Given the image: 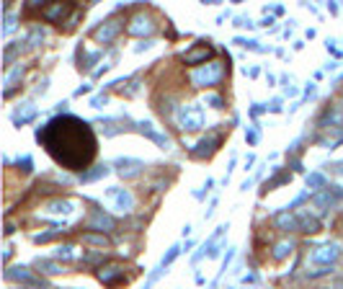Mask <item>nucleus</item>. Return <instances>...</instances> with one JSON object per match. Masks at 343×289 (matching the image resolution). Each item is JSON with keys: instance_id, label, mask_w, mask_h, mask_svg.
Returning <instances> with one entry per match:
<instances>
[{"instance_id": "23", "label": "nucleus", "mask_w": 343, "mask_h": 289, "mask_svg": "<svg viewBox=\"0 0 343 289\" xmlns=\"http://www.w3.org/2000/svg\"><path fill=\"white\" fill-rule=\"evenodd\" d=\"M106 176H108V165H96V168L85 170V173H80V181H83V184H93V181L106 178Z\"/></svg>"}, {"instance_id": "11", "label": "nucleus", "mask_w": 343, "mask_h": 289, "mask_svg": "<svg viewBox=\"0 0 343 289\" xmlns=\"http://www.w3.org/2000/svg\"><path fill=\"white\" fill-rule=\"evenodd\" d=\"M88 227L90 230H101V232H108L116 227V220L111 214H106L103 209H93L90 212V220H88Z\"/></svg>"}, {"instance_id": "27", "label": "nucleus", "mask_w": 343, "mask_h": 289, "mask_svg": "<svg viewBox=\"0 0 343 289\" xmlns=\"http://www.w3.org/2000/svg\"><path fill=\"white\" fill-rule=\"evenodd\" d=\"M178 253H181V246H170V250H168V253H165V256H162V258H160V264H158V268H160V271H165V268H168V266H170V264H173V261L178 258Z\"/></svg>"}, {"instance_id": "31", "label": "nucleus", "mask_w": 343, "mask_h": 289, "mask_svg": "<svg viewBox=\"0 0 343 289\" xmlns=\"http://www.w3.org/2000/svg\"><path fill=\"white\" fill-rule=\"evenodd\" d=\"M54 258H60V261H75V248H72V246H60L57 250H54Z\"/></svg>"}, {"instance_id": "29", "label": "nucleus", "mask_w": 343, "mask_h": 289, "mask_svg": "<svg viewBox=\"0 0 343 289\" xmlns=\"http://www.w3.org/2000/svg\"><path fill=\"white\" fill-rule=\"evenodd\" d=\"M83 243H88V246H98V248H106L108 246L106 235H98V232H85L83 235Z\"/></svg>"}, {"instance_id": "10", "label": "nucleus", "mask_w": 343, "mask_h": 289, "mask_svg": "<svg viewBox=\"0 0 343 289\" xmlns=\"http://www.w3.org/2000/svg\"><path fill=\"white\" fill-rule=\"evenodd\" d=\"M121 31V23L116 21V18H108L106 23H101L98 29L93 31V36H96V41L98 44H111L114 39H116V34Z\"/></svg>"}, {"instance_id": "16", "label": "nucleus", "mask_w": 343, "mask_h": 289, "mask_svg": "<svg viewBox=\"0 0 343 289\" xmlns=\"http://www.w3.org/2000/svg\"><path fill=\"white\" fill-rule=\"evenodd\" d=\"M44 212L47 214H60V217H70L75 212V202H70V199H52V202L44 206Z\"/></svg>"}, {"instance_id": "25", "label": "nucleus", "mask_w": 343, "mask_h": 289, "mask_svg": "<svg viewBox=\"0 0 343 289\" xmlns=\"http://www.w3.org/2000/svg\"><path fill=\"white\" fill-rule=\"evenodd\" d=\"M44 36H47V34H44V29H41V26H34V29L29 31V36H26V44H29L31 49H36V47H41Z\"/></svg>"}, {"instance_id": "3", "label": "nucleus", "mask_w": 343, "mask_h": 289, "mask_svg": "<svg viewBox=\"0 0 343 289\" xmlns=\"http://www.w3.org/2000/svg\"><path fill=\"white\" fill-rule=\"evenodd\" d=\"M173 116H176V124L183 132H196V129H202V126H204V111H202V106H196V103L178 106Z\"/></svg>"}, {"instance_id": "15", "label": "nucleus", "mask_w": 343, "mask_h": 289, "mask_svg": "<svg viewBox=\"0 0 343 289\" xmlns=\"http://www.w3.org/2000/svg\"><path fill=\"white\" fill-rule=\"evenodd\" d=\"M98 279H101L103 284H116V282H121L124 279V266H119V264H108V266H101L98 268Z\"/></svg>"}, {"instance_id": "13", "label": "nucleus", "mask_w": 343, "mask_h": 289, "mask_svg": "<svg viewBox=\"0 0 343 289\" xmlns=\"http://www.w3.org/2000/svg\"><path fill=\"white\" fill-rule=\"evenodd\" d=\"M11 119H13V124H16V126H23V124H29L31 119H36V106H34L31 101H23V103H18Z\"/></svg>"}, {"instance_id": "18", "label": "nucleus", "mask_w": 343, "mask_h": 289, "mask_svg": "<svg viewBox=\"0 0 343 289\" xmlns=\"http://www.w3.org/2000/svg\"><path fill=\"white\" fill-rule=\"evenodd\" d=\"M212 57V47H206V44H202V47H194V49H188L183 54V62L186 65H199V62H204L206 65V60Z\"/></svg>"}, {"instance_id": "22", "label": "nucleus", "mask_w": 343, "mask_h": 289, "mask_svg": "<svg viewBox=\"0 0 343 289\" xmlns=\"http://www.w3.org/2000/svg\"><path fill=\"white\" fill-rule=\"evenodd\" d=\"M26 47H29L26 41H13V44H8L5 52H3V62H5V65H13V60H16V57H18V54H21Z\"/></svg>"}, {"instance_id": "21", "label": "nucleus", "mask_w": 343, "mask_h": 289, "mask_svg": "<svg viewBox=\"0 0 343 289\" xmlns=\"http://www.w3.org/2000/svg\"><path fill=\"white\" fill-rule=\"evenodd\" d=\"M67 11H70L67 3H54V5H49V8H44L41 16L47 18V21H62V16H65Z\"/></svg>"}, {"instance_id": "12", "label": "nucleus", "mask_w": 343, "mask_h": 289, "mask_svg": "<svg viewBox=\"0 0 343 289\" xmlns=\"http://www.w3.org/2000/svg\"><path fill=\"white\" fill-rule=\"evenodd\" d=\"M137 129L144 134V137H150L152 142L158 144V147H162V150H170V140H168L162 132H158V129H155V124H152V122H140V124H137Z\"/></svg>"}, {"instance_id": "38", "label": "nucleus", "mask_w": 343, "mask_h": 289, "mask_svg": "<svg viewBox=\"0 0 343 289\" xmlns=\"http://www.w3.org/2000/svg\"><path fill=\"white\" fill-rule=\"evenodd\" d=\"M98 60H101V52H90V54H85V62H83V65H80V67H90V65H93V62H98Z\"/></svg>"}, {"instance_id": "32", "label": "nucleus", "mask_w": 343, "mask_h": 289, "mask_svg": "<svg viewBox=\"0 0 343 289\" xmlns=\"http://www.w3.org/2000/svg\"><path fill=\"white\" fill-rule=\"evenodd\" d=\"M16 16L11 13V11H8V8H5V23H3V36H11L13 31H16Z\"/></svg>"}, {"instance_id": "6", "label": "nucleus", "mask_w": 343, "mask_h": 289, "mask_svg": "<svg viewBox=\"0 0 343 289\" xmlns=\"http://www.w3.org/2000/svg\"><path fill=\"white\" fill-rule=\"evenodd\" d=\"M315 206H320L323 212H328L333 209V206H338L343 202V188L341 186H328V188H323V191L315 194Z\"/></svg>"}, {"instance_id": "40", "label": "nucleus", "mask_w": 343, "mask_h": 289, "mask_svg": "<svg viewBox=\"0 0 343 289\" xmlns=\"http://www.w3.org/2000/svg\"><path fill=\"white\" fill-rule=\"evenodd\" d=\"M245 140H248V144H256L258 142V132H253V129L245 132Z\"/></svg>"}, {"instance_id": "8", "label": "nucleus", "mask_w": 343, "mask_h": 289, "mask_svg": "<svg viewBox=\"0 0 343 289\" xmlns=\"http://www.w3.org/2000/svg\"><path fill=\"white\" fill-rule=\"evenodd\" d=\"M155 29H158V23L152 21V16H147V13L132 16L129 18V26H126V31H129L132 36H150Z\"/></svg>"}, {"instance_id": "39", "label": "nucleus", "mask_w": 343, "mask_h": 289, "mask_svg": "<svg viewBox=\"0 0 343 289\" xmlns=\"http://www.w3.org/2000/svg\"><path fill=\"white\" fill-rule=\"evenodd\" d=\"M150 47H152V41H150V39H144V41H140L137 47H134V52H147Z\"/></svg>"}, {"instance_id": "30", "label": "nucleus", "mask_w": 343, "mask_h": 289, "mask_svg": "<svg viewBox=\"0 0 343 289\" xmlns=\"http://www.w3.org/2000/svg\"><path fill=\"white\" fill-rule=\"evenodd\" d=\"M289 178H292V176H289V173H282V176H276V178H271V181H266V184H263V191H261V194H266V191H274V188H279V186H282V184H286V181Z\"/></svg>"}, {"instance_id": "24", "label": "nucleus", "mask_w": 343, "mask_h": 289, "mask_svg": "<svg viewBox=\"0 0 343 289\" xmlns=\"http://www.w3.org/2000/svg\"><path fill=\"white\" fill-rule=\"evenodd\" d=\"M36 268H39L41 274H49V276L62 274V266H57L54 261H47V258H36Z\"/></svg>"}, {"instance_id": "42", "label": "nucleus", "mask_w": 343, "mask_h": 289, "mask_svg": "<svg viewBox=\"0 0 343 289\" xmlns=\"http://www.w3.org/2000/svg\"><path fill=\"white\" fill-rule=\"evenodd\" d=\"M304 96H307V98H310V96H315V85H312V83L304 88Z\"/></svg>"}, {"instance_id": "28", "label": "nucleus", "mask_w": 343, "mask_h": 289, "mask_svg": "<svg viewBox=\"0 0 343 289\" xmlns=\"http://www.w3.org/2000/svg\"><path fill=\"white\" fill-rule=\"evenodd\" d=\"M292 250H294V243H289V240L276 243V246H274V258H276V261H282V258H286Z\"/></svg>"}, {"instance_id": "1", "label": "nucleus", "mask_w": 343, "mask_h": 289, "mask_svg": "<svg viewBox=\"0 0 343 289\" xmlns=\"http://www.w3.org/2000/svg\"><path fill=\"white\" fill-rule=\"evenodd\" d=\"M41 147L67 170H83L96 158V134L90 124L78 116H54L41 129H36Z\"/></svg>"}, {"instance_id": "36", "label": "nucleus", "mask_w": 343, "mask_h": 289, "mask_svg": "<svg viewBox=\"0 0 343 289\" xmlns=\"http://www.w3.org/2000/svg\"><path fill=\"white\" fill-rule=\"evenodd\" d=\"M57 232H60V230H47V232H39V235H34V240H36V243H49V240H52Z\"/></svg>"}, {"instance_id": "37", "label": "nucleus", "mask_w": 343, "mask_h": 289, "mask_svg": "<svg viewBox=\"0 0 343 289\" xmlns=\"http://www.w3.org/2000/svg\"><path fill=\"white\" fill-rule=\"evenodd\" d=\"M204 103H209L212 108H224V101H222L220 96H206V98H204Z\"/></svg>"}, {"instance_id": "41", "label": "nucleus", "mask_w": 343, "mask_h": 289, "mask_svg": "<svg viewBox=\"0 0 343 289\" xmlns=\"http://www.w3.org/2000/svg\"><path fill=\"white\" fill-rule=\"evenodd\" d=\"M333 170H336L338 176H343V160H338V163H333Z\"/></svg>"}, {"instance_id": "5", "label": "nucleus", "mask_w": 343, "mask_h": 289, "mask_svg": "<svg viewBox=\"0 0 343 289\" xmlns=\"http://www.w3.org/2000/svg\"><path fill=\"white\" fill-rule=\"evenodd\" d=\"M5 279H11V282H21V284H26V287H36V289H49V284L44 282V279L34 276V271L23 268V266L8 268V271H5Z\"/></svg>"}, {"instance_id": "26", "label": "nucleus", "mask_w": 343, "mask_h": 289, "mask_svg": "<svg viewBox=\"0 0 343 289\" xmlns=\"http://www.w3.org/2000/svg\"><path fill=\"white\" fill-rule=\"evenodd\" d=\"M304 181H307V188H318V191L328 188V181H325V176H323V173H310Z\"/></svg>"}, {"instance_id": "2", "label": "nucleus", "mask_w": 343, "mask_h": 289, "mask_svg": "<svg viewBox=\"0 0 343 289\" xmlns=\"http://www.w3.org/2000/svg\"><path fill=\"white\" fill-rule=\"evenodd\" d=\"M222 78H224V65L220 60L206 62V65L191 70V75H188V80H191L194 88H212V85L220 83Z\"/></svg>"}, {"instance_id": "7", "label": "nucleus", "mask_w": 343, "mask_h": 289, "mask_svg": "<svg viewBox=\"0 0 343 289\" xmlns=\"http://www.w3.org/2000/svg\"><path fill=\"white\" fill-rule=\"evenodd\" d=\"M106 199L111 202V206H114L116 212H129L132 206H134V196L126 191V188H121V186L106 188Z\"/></svg>"}, {"instance_id": "43", "label": "nucleus", "mask_w": 343, "mask_h": 289, "mask_svg": "<svg viewBox=\"0 0 343 289\" xmlns=\"http://www.w3.org/2000/svg\"><path fill=\"white\" fill-rule=\"evenodd\" d=\"M88 90H90V85H80V88L75 90V93H78V96H83V93H88Z\"/></svg>"}, {"instance_id": "34", "label": "nucleus", "mask_w": 343, "mask_h": 289, "mask_svg": "<svg viewBox=\"0 0 343 289\" xmlns=\"http://www.w3.org/2000/svg\"><path fill=\"white\" fill-rule=\"evenodd\" d=\"M328 274H333V266H320V268H315V271H307V276H310V279L328 276Z\"/></svg>"}, {"instance_id": "35", "label": "nucleus", "mask_w": 343, "mask_h": 289, "mask_svg": "<svg viewBox=\"0 0 343 289\" xmlns=\"http://www.w3.org/2000/svg\"><path fill=\"white\" fill-rule=\"evenodd\" d=\"M106 103H108V96L106 93H98V96L90 98V106H93V108H103Z\"/></svg>"}, {"instance_id": "19", "label": "nucleus", "mask_w": 343, "mask_h": 289, "mask_svg": "<svg viewBox=\"0 0 343 289\" xmlns=\"http://www.w3.org/2000/svg\"><path fill=\"white\" fill-rule=\"evenodd\" d=\"M274 222H276V227L279 230H286V232H300V222H297V214H292V212H279L276 217H274Z\"/></svg>"}, {"instance_id": "9", "label": "nucleus", "mask_w": 343, "mask_h": 289, "mask_svg": "<svg viewBox=\"0 0 343 289\" xmlns=\"http://www.w3.org/2000/svg\"><path fill=\"white\" fill-rule=\"evenodd\" d=\"M114 168L121 178H137L142 170H144V163L137 158H116L114 160Z\"/></svg>"}, {"instance_id": "17", "label": "nucleus", "mask_w": 343, "mask_h": 289, "mask_svg": "<svg viewBox=\"0 0 343 289\" xmlns=\"http://www.w3.org/2000/svg\"><path fill=\"white\" fill-rule=\"evenodd\" d=\"M294 214H297V222H300V232H318L320 230V220L310 209H300Z\"/></svg>"}, {"instance_id": "44", "label": "nucleus", "mask_w": 343, "mask_h": 289, "mask_svg": "<svg viewBox=\"0 0 343 289\" xmlns=\"http://www.w3.org/2000/svg\"><path fill=\"white\" fill-rule=\"evenodd\" d=\"M11 253H13V248H11V246H5V250H3V258L8 261V258H11Z\"/></svg>"}, {"instance_id": "20", "label": "nucleus", "mask_w": 343, "mask_h": 289, "mask_svg": "<svg viewBox=\"0 0 343 289\" xmlns=\"http://www.w3.org/2000/svg\"><path fill=\"white\" fill-rule=\"evenodd\" d=\"M21 78H23V65H16L13 70H8V72H5V78H3V85H5V88H3V93H5V96H11V93H13V88H16V83H18Z\"/></svg>"}, {"instance_id": "14", "label": "nucleus", "mask_w": 343, "mask_h": 289, "mask_svg": "<svg viewBox=\"0 0 343 289\" xmlns=\"http://www.w3.org/2000/svg\"><path fill=\"white\" fill-rule=\"evenodd\" d=\"M220 142H222L220 134H209V137H204V140L191 150V155H194V158H206V155H212V152L220 147Z\"/></svg>"}, {"instance_id": "33", "label": "nucleus", "mask_w": 343, "mask_h": 289, "mask_svg": "<svg viewBox=\"0 0 343 289\" xmlns=\"http://www.w3.org/2000/svg\"><path fill=\"white\" fill-rule=\"evenodd\" d=\"M16 163H18V168H21L23 173H31V170H34V160H31V155H23V158H18Z\"/></svg>"}, {"instance_id": "4", "label": "nucleus", "mask_w": 343, "mask_h": 289, "mask_svg": "<svg viewBox=\"0 0 343 289\" xmlns=\"http://www.w3.org/2000/svg\"><path fill=\"white\" fill-rule=\"evenodd\" d=\"M338 258H341V246L338 243H325V246H318L310 253V261L312 264H320V266H333Z\"/></svg>"}]
</instances>
